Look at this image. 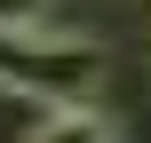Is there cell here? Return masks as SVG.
Wrapping results in <instances>:
<instances>
[{
    "mask_svg": "<svg viewBox=\"0 0 151 143\" xmlns=\"http://www.w3.org/2000/svg\"><path fill=\"white\" fill-rule=\"evenodd\" d=\"M104 80V48L80 32H24L0 40V88L32 96V103H88Z\"/></svg>",
    "mask_w": 151,
    "mask_h": 143,
    "instance_id": "obj_1",
    "label": "cell"
},
{
    "mask_svg": "<svg viewBox=\"0 0 151 143\" xmlns=\"http://www.w3.org/2000/svg\"><path fill=\"white\" fill-rule=\"evenodd\" d=\"M24 143H119V119L104 103H48L24 127Z\"/></svg>",
    "mask_w": 151,
    "mask_h": 143,
    "instance_id": "obj_2",
    "label": "cell"
},
{
    "mask_svg": "<svg viewBox=\"0 0 151 143\" xmlns=\"http://www.w3.org/2000/svg\"><path fill=\"white\" fill-rule=\"evenodd\" d=\"M24 32H56V0H0V40Z\"/></svg>",
    "mask_w": 151,
    "mask_h": 143,
    "instance_id": "obj_3",
    "label": "cell"
}]
</instances>
